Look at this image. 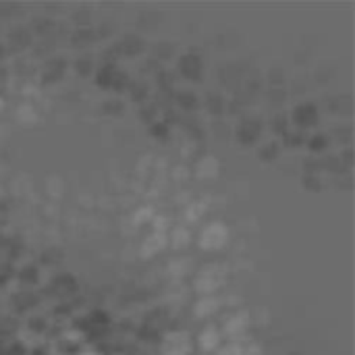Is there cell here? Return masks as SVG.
<instances>
[{"label":"cell","mask_w":355,"mask_h":355,"mask_svg":"<svg viewBox=\"0 0 355 355\" xmlns=\"http://www.w3.org/2000/svg\"><path fill=\"white\" fill-rule=\"evenodd\" d=\"M196 314H198V318H206V316H212L216 310H218V302H216V297H212V295H204L198 304H196Z\"/></svg>","instance_id":"obj_7"},{"label":"cell","mask_w":355,"mask_h":355,"mask_svg":"<svg viewBox=\"0 0 355 355\" xmlns=\"http://www.w3.org/2000/svg\"><path fill=\"white\" fill-rule=\"evenodd\" d=\"M216 173H218V162H216V158L206 156V158L200 160V164H198V175H200L202 179H206V177L212 179Z\"/></svg>","instance_id":"obj_8"},{"label":"cell","mask_w":355,"mask_h":355,"mask_svg":"<svg viewBox=\"0 0 355 355\" xmlns=\"http://www.w3.org/2000/svg\"><path fill=\"white\" fill-rule=\"evenodd\" d=\"M162 352L164 355H187L191 352V339L183 331H175L166 335L162 343Z\"/></svg>","instance_id":"obj_2"},{"label":"cell","mask_w":355,"mask_h":355,"mask_svg":"<svg viewBox=\"0 0 355 355\" xmlns=\"http://www.w3.org/2000/svg\"><path fill=\"white\" fill-rule=\"evenodd\" d=\"M220 281H223V275H220V270L218 268H214V266H210V268H206V270H202V275L198 277V291L200 293H204V295H208V293H212L218 285H220Z\"/></svg>","instance_id":"obj_3"},{"label":"cell","mask_w":355,"mask_h":355,"mask_svg":"<svg viewBox=\"0 0 355 355\" xmlns=\"http://www.w3.org/2000/svg\"><path fill=\"white\" fill-rule=\"evenodd\" d=\"M220 341H223V337H220V333L214 327L204 329L202 335H200V347H202V352H216L220 347Z\"/></svg>","instance_id":"obj_5"},{"label":"cell","mask_w":355,"mask_h":355,"mask_svg":"<svg viewBox=\"0 0 355 355\" xmlns=\"http://www.w3.org/2000/svg\"><path fill=\"white\" fill-rule=\"evenodd\" d=\"M241 355H262V347H260L258 343H252V345L243 347Z\"/></svg>","instance_id":"obj_11"},{"label":"cell","mask_w":355,"mask_h":355,"mask_svg":"<svg viewBox=\"0 0 355 355\" xmlns=\"http://www.w3.org/2000/svg\"><path fill=\"white\" fill-rule=\"evenodd\" d=\"M189 239H191V237H189V233H187L185 229H177V231H173V245H175V248H179V250H181V248H185V245L189 243Z\"/></svg>","instance_id":"obj_9"},{"label":"cell","mask_w":355,"mask_h":355,"mask_svg":"<svg viewBox=\"0 0 355 355\" xmlns=\"http://www.w3.org/2000/svg\"><path fill=\"white\" fill-rule=\"evenodd\" d=\"M241 352H243L241 341H231L227 347H223V352H218V355H241Z\"/></svg>","instance_id":"obj_10"},{"label":"cell","mask_w":355,"mask_h":355,"mask_svg":"<svg viewBox=\"0 0 355 355\" xmlns=\"http://www.w3.org/2000/svg\"><path fill=\"white\" fill-rule=\"evenodd\" d=\"M227 239H229V229H227V225L214 220V223H210V225L204 227V231H202V235H200V245H202L206 252H216V250H220V248L227 243Z\"/></svg>","instance_id":"obj_1"},{"label":"cell","mask_w":355,"mask_h":355,"mask_svg":"<svg viewBox=\"0 0 355 355\" xmlns=\"http://www.w3.org/2000/svg\"><path fill=\"white\" fill-rule=\"evenodd\" d=\"M248 327H250V318H248V316H243V318H241V314H235V316H231V318L227 320V324H225V333L231 337V341H239V339H241V335L248 331Z\"/></svg>","instance_id":"obj_4"},{"label":"cell","mask_w":355,"mask_h":355,"mask_svg":"<svg viewBox=\"0 0 355 355\" xmlns=\"http://www.w3.org/2000/svg\"><path fill=\"white\" fill-rule=\"evenodd\" d=\"M166 245V237L158 231V233H152L150 237H146V241H144V245H141V254L144 256H154V254H158L162 248Z\"/></svg>","instance_id":"obj_6"}]
</instances>
